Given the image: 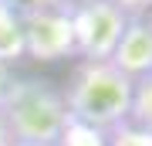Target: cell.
<instances>
[{
    "instance_id": "1",
    "label": "cell",
    "mask_w": 152,
    "mask_h": 146,
    "mask_svg": "<svg viewBox=\"0 0 152 146\" xmlns=\"http://www.w3.org/2000/svg\"><path fill=\"white\" fill-rule=\"evenodd\" d=\"M68 119L85 129H112L118 126L135 105V82L122 75L112 61H85L78 65L68 92Z\"/></svg>"
},
{
    "instance_id": "2",
    "label": "cell",
    "mask_w": 152,
    "mask_h": 146,
    "mask_svg": "<svg viewBox=\"0 0 152 146\" xmlns=\"http://www.w3.org/2000/svg\"><path fill=\"white\" fill-rule=\"evenodd\" d=\"M14 143H48L58 146L68 133V105L48 82H14L7 105L0 109Z\"/></svg>"
},
{
    "instance_id": "3",
    "label": "cell",
    "mask_w": 152,
    "mask_h": 146,
    "mask_svg": "<svg viewBox=\"0 0 152 146\" xmlns=\"http://www.w3.org/2000/svg\"><path fill=\"white\" fill-rule=\"evenodd\" d=\"M129 24V14L118 10L108 0H88L71 14V31H75V54L85 61H108L118 48L122 31Z\"/></svg>"
},
{
    "instance_id": "4",
    "label": "cell",
    "mask_w": 152,
    "mask_h": 146,
    "mask_svg": "<svg viewBox=\"0 0 152 146\" xmlns=\"http://www.w3.org/2000/svg\"><path fill=\"white\" fill-rule=\"evenodd\" d=\"M20 27H24V54H31V58L58 61L75 54V31H71L68 10L27 4L20 10Z\"/></svg>"
},
{
    "instance_id": "5",
    "label": "cell",
    "mask_w": 152,
    "mask_h": 146,
    "mask_svg": "<svg viewBox=\"0 0 152 146\" xmlns=\"http://www.w3.org/2000/svg\"><path fill=\"white\" fill-rule=\"evenodd\" d=\"M112 65L135 82L139 75H152V24L145 21H129L122 31L118 48L112 51Z\"/></svg>"
},
{
    "instance_id": "6",
    "label": "cell",
    "mask_w": 152,
    "mask_h": 146,
    "mask_svg": "<svg viewBox=\"0 0 152 146\" xmlns=\"http://www.w3.org/2000/svg\"><path fill=\"white\" fill-rule=\"evenodd\" d=\"M24 58V27L20 14L14 10V0H0V65Z\"/></svg>"
},
{
    "instance_id": "7",
    "label": "cell",
    "mask_w": 152,
    "mask_h": 146,
    "mask_svg": "<svg viewBox=\"0 0 152 146\" xmlns=\"http://www.w3.org/2000/svg\"><path fill=\"white\" fill-rule=\"evenodd\" d=\"M10 88H14V75H10V68H7V65H0V109L7 105Z\"/></svg>"
},
{
    "instance_id": "8",
    "label": "cell",
    "mask_w": 152,
    "mask_h": 146,
    "mask_svg": "<svg viewBox=\"0 0 152 146\" xmlns=\"http://www.w3.org/2000/svg\"><path fill=\"white\" fill-rule=\"evenodd\" d=\"M108 4H115L118 10H145V7H152V0H108Z\"/></svg>"
},
{
    "instance_id": "9",
    "label": "cell",
    "mask_w": 152,
    "mask_h": 146,
    "mask_svg": "<svg viewBox=\"0 0 152 146\" xmlns=\"http://www.w3.org/2000/svg\"><path fill=\"white\" fill-rule=\"evenodd\" d=\"M10 143H14V136H10V129H7L4 112H0V146H10Z\"/></svg>"
},
{
    "instance_id": "10",
    "label": "cell",
    "mask_w": 152,
    "mask_h": 146,
    "mask_svg": "<svg viewBox=\"0 0 152 146\" xmlns=\"http://www.w3.org/2000/svg\"><path fill=\"white\" fill-rule=\"evenodd\" d=\"M10 146H48V143H10Z\"/></svg>"
}]
</instances>
